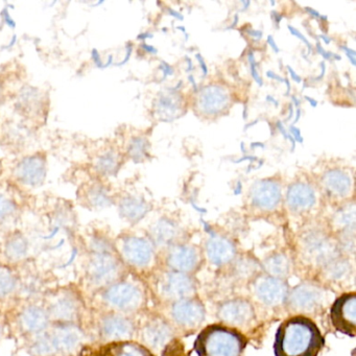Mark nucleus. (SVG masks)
Here are the masks:
<instances>
[{"mask_svg": "<svg viewBox=\"0 0 356 356\" xmlns=\"http://www.w3.org/2000/svg\"><path fill=\"white\" fill-rule=\"evenodd\" d=\"M289 72H291V78H293L296 82H300V81H301V79H300L299 76H297V74L293 72V68H291V66H289Z\"/></svg>", "mask_w": 356, "mask_h": 356, "instance_id": "obj_43", "label": "nucleus"}, {"mask_svg": "<svg viewBox=\"0 0 356 356\" xmlns=\"http://www.w3.org/2000/svg\"><path fill=\"white\" fill-rule=\"evenodd\" d=\"M18 182L30 187L42 185L47 177V160L40 154L28 156L18 162L14 170Z\"/></svg>", "mask_w": 356, "mask_h": 356, "instance_id": "obj_20", "label": "nucleus"}, {"mask_svg": "<svg viewBox=\"0 0 356 356\" xmlns=\"http://www.w3.org/2000/svg\"><path fill=\"white\" fill-rule=\"evenodd\" d=\"M143 346L149 350H161L172 339V329L168 322L161 318H154L145 323L141 328Z\"/></svg>", "mask_w": 356, "mask_h": 356, "instance_id": "obj_23", "label": "nucleus"}, {"mask_svg": "<svg viewBox=\"0 0 356 356\" xmlns=\"http://www.w3.org/2000/svg\"><path fill=\"white\" fill-rule=\"evenodd\" d=\"M3 99V87L0 86V101Z\"/></svg>", "mask_w": 356, "mask_h": 356, "instance_id": "obj_46", "label": "nucleus"}, {"mask_svg": "<svg viewBox=\"0 0 356 356\" xmlns=\"http://www.w3.org/2000/svg\"><path fill=\"white\" fill-rule=\"evenodd\" d=\"M3 322H1V320H0V341H1V339H3Z\"/></svg>", "mask_w": 356, "mask_h": 356, "instance_id": "obj_45", "label": "nucleus"}, {"mask_svg": "<svg viewBox=\"0 0 356 356\" xmlns=\"http://www.w3.org/2000/svg\"><path fill=\"white\" fill-rule=\"evenodd\" d=\"M118 209L122 218L133 224L143 220L149 210L145 200L134 195L122 197L118 204Z\"/></svg>", "mask_w": 356, "mask_h": 356, "instance_id": "obj_27", "label": "nucleus"}, {"mask_svg": "<svg viewBox=\"0 0 356 356\" xmlns=\"http://www.w3.org/2000/svg\"><path fill=\"white\" fill-rule=\"evenodd\" d=\"M149 149V141L145 137H133L129 143L128 154L134 161H143Z\"/></svg>", "mask_w": 356, "mask_h": 356, "instance_id": "obj_37", "label": "nucleus"}, {"mask_svg": "<svg viewBox=\"0 0 356 356\" xmlns=\"http://www.w3.org/2000/svg\"><path fill=\"white\" fill-rule=\"evenodd\" d=\"M84 199L87 205L95 209H103L111 205V197L101 183H93L87 187L84 193Z\"/></svg>", "mask_w": 356, "mask_h": 356, "instance_id": "obj_32", "label": "nucleus"}, {"mask_svg": "<svg viewBox=\"0 0 356 356\" xmlns=\"http://www.w3.org/2000/svg\"><path fill=\"white\" fill-rule=\"evenodd\" d=\"M124 266L135 270L149 268L155 260V245L151 239L137 235H126L115 245Z\"/></svg>", "mask_w": 356, "mask_h": 356, "instance_id": "obj_7", "label": "nucleus"}, {"mask_svg": "<svg viewBox=\"0 0 356 356\" xmlns=\"http://www.w3.org/2000/svg\"><path fill=\"white\" fill-rule=\"evenodd\" d=\"M324 337L314 321L293 316L281 323L275 335L276 356H318L324 347Z\"/></svg>", "mask_w": 356, "mask_h": 356, "instance_id": "obj_1", "label": "nucleus"}, {"mask_svg": "<svg viewBox=\"0 0 356 356\" xmlns=\"http://www.w3.org/2000/svg\"><path fill=\"white\" fill-rule=\"evenodd\" d=\"M323 272L325 273L327 278L330 279V280H345L351 273V266H350L349 261L346 259H339V257L324 266Z\"/></svg>", "mask_w": 356, "mask_h": 356, "instance_id": "obj_36", "label": "nucleus"}, {"mask_svg": "<svg viewBox=\"0 0 356 356\" xmlns=\"http://www.w3.org/2000/svg\"><path fill=\"white\" fill-rule=\"evenodd\" d=\"M331 324L335 330L356 337V293H347L333 302L330 308Z\"/></svg>", "mask_w": 356, "mask_h": 356, "instance_id": "obj_13", "label": "nucleus"}, {"mask_svg": "<svg viewBox=\"0 0 356 356\" xmlns=\"http://www.w3.org/2000/svg\"><path fill=\"white\" fill-rule=\"evenodd\" d=\"M18 106L26 115L35 116L44 107V101L40 91L29 87L22 91L18 99Z\"/></svg>", "mask_w": 356, "mask_h": 356, "instance_id": "obj_31", "label": "nucleus"}, {"mask_svg": "<svg viewBox=\"0 0 356 356\" xmlns=\"http://www.w3.org/2000/svg\"><path fill=\"white\" fill-rule=\"evenodd\" d=\"M268 42H270V44L272 45V47H274L275 51H279L278 47L275 44L274 38H273L272 36L268 37Z\"/></svg>", "mask_w": 356, "mask_h": 356, "instance_id": "obj_44", "label": "nucleus"}, {"mask_svg": "<svg viewBox=\"0 0 356 356\" xmlns=\"http://www.w3.org/2000/svg\"><path fill=\"white\" fill-rule=\"evenodd\" d=\"M289 30L291 31V34L293 35V36L298 37V38L300 39V40L303 41L305 44H307V47H309V49H312V45L309 44V42H308L307 39L305 38V37L303 36V35L301 34V33L299 32V31L296 30L295 28H293V26H289Z\"/></svg>", "mask_w": 356, "mask_h": 356, "instance_id": "obj_40", "label": "nucleus"}, {"mask_svg": "<svg viewBox=\"0 0 356 356\" xmlns=\"http://www.w3.org/2000/svg\"><path fill=\"white\" fill-rule=\"evenodd\" d=\"M355 220V204L353 202L343 206L333 216L335 226L341 231L343 236H354Z\"/></svg>", "mask_w": 356, "mask_h": 356, "instance_id": "obj_30", "label": "nucleus"}, {"mask_svg": "<svg viewBox=\"0 0 356 356\" xmlns=\"http://www.w3.org/2000/svg\"><path fill=\"white\" fill-rule=\"evenodd\" d=\"M166 262L170 270L191 275L199 268L201 255L195 245L174 243L168 249Z\"/></svg>", "mask_w": 356, "mask_h": 356, "instance_id": "obj_19", "label": "nucleus"}, {"mask_svg": "<svg viewBox=\"0 0 356 356\" xmlns=\"http://www.w3.org/2000/svg\"><path fill=\"white\" fill-rule=\"evenodd\" d=\"M18 289V277L11 268L0 266V301L11 297Z\"/></svg>", "mask_w": 356, "mask_h": 356, "instance_id": "obj_35", "label": "nucleus"}, {"mask_svg": "<svg viewBox=\"0 0 356 356\" xmlns=\"http://www.w3.org/2000/svg\"><path fill=\"white\" fill-rule=\"evenodd\" d=\"M287 208L295 213L309 211L316 203V191L309 183L297 181L291 183L285 197Z\"/></svg>", "mask_w": 356, "mask_h": 356, "instance_id": "obj_21", "label": "nucleus"}, {"mask_svg": "<svg viewBox=\"0 0 356 356\" xmlns=\"http://www.w3.org/2000/svg\"><path fill=\"white\" fill-rule=\"evenodd\" d=\"M124 266L113 243L104 237L92 238L86 264V279L91 287L102 291L124 278Z\"/></svg>", "mask_w": 356, "mask_h": 356, "instance_id": "obj_2", "label": "nucleus"}, {"mask_svg": "<svg viewBox=\"0 0 356 356\" xmlns=\"http://www.w3.org/2000/svg\"><path fill=\"white\" fill-rule=\"evenodd\" d=\"M262 268L268 276L284 280L291 274V260L283 254H274L264 259Z\"/></svg>", "mask_w": 356, "mask_h": 356, "instance_id": "obj_29", "label": "nucleus"}, {"mask_svg": "<svg viewBox=\"0 0 356 356\" xmlns=\"http://www.w3.org/2000/svg\"><path fill=\"white\" fill-rule=\"evenodd\" d=\"M328 301L326 289L314 283L303 282L289 289L285 303L289 309L297 314H316L322 310Z\"/></svg>", "mask_w": 356, "mask_h": 356, "instance_id": "obj_9", "label": "nucleus"}, {"mask_svg": "<svg viewBox=\"0 0 356 356\" xmlns=\"http://www.w3.org/2000/svg\"><path fill=\"white\" fill-rule=\"evenodd\" d=\"M97 356H155L151 350L138 341H122L108 343L102 347Z\"/></svg>", "mask_w": 356, "mask_h": 356, "instance_id": "obj_26", "label": "nucleus"}, {"mask_svg": "<svg viewBox=\"0 0 356 356\" xmlns=\"http://www.w3.org/2000/svg\"><path fill=\"white\" fill-rule=\"evenodd\" d=\"M86 334L79 324H51L38 337L30 339L33 356H72L84 346Z\"/></svg>", "mask_w": 356, "mask_h": 356, "instance_id": "obj_3", "label": "nucleus"}, {"mask_svg": "<svg viewBox=\"0 0 356 356\" xmlns=\"http://www.w3.org/2000/svg\"><path fill=\"white\" fill-rule=\"evenodd\" d=\"M122 157L113 149L105 151L95 160V168L103 176H113L120 170Z\"/></svg>", "mask_w": 356, "mask_h": 356, "instance_id": "obj_33", "label": "nucleus"}, {"mask_svg": "<svg viewBox=\"0 0 356 356\" xmlns=\"http://www.w3.org/2000/svg\"><path fill=\"white\" fill-rule=\"evenodd\" d=\"M252 291L260 303L268 307H278L286 302L289 287L283 279L262 274L254 279Z\"/></svg>", "mask_w": 356, "mask_h": 356, "instance_id": "obj_11", "label": "nucleus"}, {"mask_svg": "<svg viewBox=\"0 0 356 356\" xmlns=\"http://www.w3.org/2000/svg\"><path fill=\"white\" fill-rule=\"evenodd\" d=\"M247 343L245 335L236 329L214 324L199 333L193 348L199 356H243Z\"/></svg>", "mask_w": 356, "mask_h": 356, "instance_id": "obj_4", "label": "nucleus"}, {"mask_svg": "<svg viewBox=\"0 0 356 356\" xmlns=\"http://www.w3.org/2000/svg\"><path fill=\"white\" fill-rule=\"evenodd\" d=\"M156 289L166 301L176 302L195 297L197 286L191 275L170 270L160 275Z\"/></svg>", "mask_w": 356, "mask_h": 356, "instance_id": "obj_10", "label": "nucleus"}, {"mask_svg": "<svg viewBox=\"0 0 356 356\" xmlns=\"http://www.w3.org/2000/svg\"><path fill=\"white\" fill-rule=\"evenodd\" d=\"M136 327L126 314L108 312L102 314L99 320V332L106 343L131 341L134 337Z\"/></svg>", "mask_w": 356, "mask_h": 356, "instance_id": "obj_12", "label": "nucleus"}, {"mask_svg": "<svg viewBox=\"0 0 356 356\" xmlns=\"http://www.w3.org/2000/svg\"><path fill=\"white\" fill-rule=\"evenodd\" d=\"M18 329L28 339L38 337L51 327L49 312L43 304H28L17 316Z\"/></svg>", "mask_w": 356, "mask_h": 356, "instance_id": "obj_16", "label": "nucleus"}, {"mask_svg": "<svg viewBox=\"0 0 356 356\" xmlns=\"http://www.w3.org/2000/svg\"><path fill=\"white\" fill-rule=\"evenodd\" d=\"M28 241L22 234H14L8 238L5 245V255L10 261H22L28 254Z\"/></svg>", "mask_w": 356, "mask_h": 356, "instance_id": "obj_34", "label": "nucleus"}, {"mask_svg": "<svg viewBox=\"0 0 356 356\" xmlns=\"http://www.w3.org/2000/svg\"><path fill=\"white\" fill-rule=\"evenodd\" d=\"M170 314L179 326L195 329L205 320L206 310L203 303L197 298L193 297L172 302Z\"/></svg>", "mask_w": 356, "mask_h": 356, "instance_id": "obj_18", "label": "nucleus"}, {"mask_svg": "<svg viewBox=\"0 0 356 356\" xmlns=\"http://www.w3.org/2000/svg\"><path fill=\"white\" fill-rule=\"evenodd\" d=\"M255 262L252 260H243L241 261V264H237V272L241 275V276H252L254 275V270H255Z\"/></svg>", "mask_w": 356, "mask_h": 356, "instance_id": "obj_39", "label": "nucleus"}, {"mask_svg": "<svg viewBox=\"0 0 356 356\" xmlns=\"http://www.w3.org/2000/svg\"><path fill=\"white\" fill-rule=\"evenodd\" d=\"M16 204L13 200L0 193V224L7 222L15 214Z\"/></svg>", "mask_w": 356, "mask_h": 356, "instance_id": "obj_38", "label": "nucleus"}, {"mask_svg": "<svg viewBox=\"0 0 356 356\" xmlns=\"http://www.w3.org/2000/svg\"><path fill=\"white\" fill-rule=\"evenodd\" d=\"M179 227L168 218H162L154 225L152 236L155 243L159 245H172L179 235ZM154 243V245H155Z\"/></svg>", "mask_w": 356, "mask_h": 356, "instance_id": "obj_28", "label": "nucleus"}, {"mask_svg": "<svg viewBox=\"0 0 356 356\" xmlns=\"http://www.w3.org/2000/svg\"><path fill=\"white\" fill-rule=\"evenodd\" d=\"M322 185L325 191L331 197L345 199L352 193L353 180L347 170L335 168L323 174Z\"/></svg>", "mask_w": 356, "mask_h": 356, "instance_id": "obj_24", "label": "nucleus"}, {"mask_svg": "<svg viewBox=\"0 0 356 356\" xmlns=\"http://www.w3.org/2000/svg\"><path fill=\"white\" fill-rule=\"evenodd\" d=\"M43 305L47 308L51 324H79L82 318V298L72 289H59L45 298Z\"/></svg>", "mask_w": 356, "mask_h": 356, "instance_id": "obj_6", "label": "nucleus"}, {"mask_svg": "<svg viewBox=\"0 0 356 356\" xmlns=\"http://www.w3.org/2000/svg\"><path fill=\"white\" fill-rule=\"evenodd\" d=\"M102 304L109 312L128 314L138 312L145 302V293L138 283L122 278L99 291Z\"/></svg>", "mask_w": 356, "mask_h": 356, "instance_id": "obj_5", "label": "nucleus"}, {"mask_svg": "<svg viewBox=\"0 0 356 356\" xmlns=\"http://www.w3.org/2000/svg\"><path fill=\"white\" fill-rule=\"evenodd\" d=\"M205 253L210 264L216 266H224L235 259L236 248L230 239L214 233L206 241Z\"/></svg>", "mask_w": 356, "mask_h": 356, "instance_id": "obj_22", "label": "nucleus"}, {"mask_svg": "<svg viewBox=\"0 0 356 356\" xmlns=\"http://www.w3.org/2000/svg\"><path fill=\"white\" fill-rule=\"evenodd\" d=\"M155 114L161 120L170 122L182 115L183 99L177 91H164L155 101Z\"/></svg>", "mask_w": 356, "mask_h": 356, "instance_id": "obj_25", "label": "nucleus"}, {"mask_svg": "<svg viewBox=\"0 0 356 356\" xmlns=\"http://www.w3.org/2000/svg\"><path fill=\"white\" fill-rule=\"evenodd\" d=\"M218 316L225 326L245 328L255 321L256 314L251 302L243 298H235L222 302L218 309Z\"/></svg>", "mask_w": 356, "mask_h": 356, "instance_id": "obj_15", "label": "nucleus"}, {"mask_svg": "<svg viewBox=\"0 0 356 356\" xmlns=\"http://www.w3.org/2000/svg\"><path fill=\"white\" fill-rule=\"evenodd\" d=\"M302 256L306 261L322 268L339 257V248L331 237L322 231L306 233L301 241Z\"/></svg>", "mask_w": 356, "mask_h": 356, "instance_id": "obj_8", "label": "nucleus"}, {"mask_svg": "<svg viewBox=\"0 0 356 356\" xmlns=\"http://www.w3.org/2000/svg\"><path fill=\"white\" fill-rule=\"evenodd\" d=\"M291 132L293 133V136L296 137V139H297L300 143L303 141V138H302L301 134H300V131L298 130V129H296L295 127H293V128H291Z\"/></svg>", "mask_w": 356, "mask_h": 356, "instance_id": "obj_41", "label": "nucleus"}, {"mask_svg": "<svg viewBox=\"0 0 356 356\" xmlns=\"http://www.w3.org/2000/svg\"><path fill=\"white\" fill-rule=\"evenodd\" d=\"M230 92L222 85L210 84L197 93L195 109L205 118H216L229 109Z\"/></svg>", "mask_w": 356, "mask_h": 356, "instance_id": "obj_14", "label": "nucleus"}, {"mask_svg": "<svg viewBox=\"0 0 356 356\" xmlns=\"http://www.w3.org/2000/svg\"><path fill=\"white\" fill-rule=\"evenodd\" d=\"M343 49H346L345 51L346 53H347V55L349 56L352 64L355 63V62H354V58H355V53H354V51H352V49H347V47H343Z\"/></svg>", "mask_w": 356, "mask_h": 356, "instance_id": "obj_42", "label": "nucleus"}, {"mask_svg": "<svg viewBox=\"0 0 356 356\" xmlns=\"http://www.w3.org/2000/svg\"><path fill=\"white\" fill-rule=\"evenodd\" d=\"M253 207L262 211H273L280 205L282 200V186L275 179L256 181L249 193Z\"/></svg>", "mask_w": 356, "mask_h": 356, "instance_id": "obj_17", "label": "nucleus"}]
</instances>
